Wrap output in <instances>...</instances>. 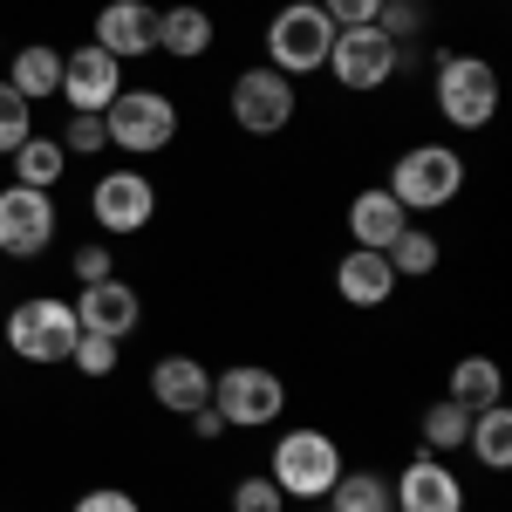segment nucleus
<instances>
[{
    "mask_svg": "<svg viewBox=\"0 0 512 512\" xmlns=\"http://www.w3.org/2000/svg\"><path fill=\"white\" fill-rule=\"evenodd\" d=\"M103 130H110V151L158 158L178 144V103L164 89H117V103L103 110Z\"/></svg>",
    "mask_w": 512,
    "mask_h": 512,
    "instance_id": "obj_1",
    "label": "nucleus"
},
{
    "mask_svg": "<svg viewBox=\"0 0 512 512\" xmlns=\"http://www.w3.org/2000/svg\"><path fill=\"white\" fill-rule=\"evenodd\" d=\"M458 185H465V158L451 151V144H417V151H403V158L390 164V185L383 192L417 219V212H437V205H451L458 198Z\"/></svg>",
    "mask_w": 512,
    "mask_h": 512,
    "instance_id": "obj_2",
    "label": "nucleus"
},
{
    "mask_svg": "<svg viewBox=\"0 0 512 512\" xmlns=\"http://www.w3.org/2000/svg\"><path fill=\"white\" fill-rule=\"evenodd\" d=\"M267 478H274L287 499H328V485L342 478V444L328 431H308V424L301 431H280Z\"/></svg>",
    "mask_w": 512,
    "mask_h": 512,
    "instance_id": "obj_3",
    "label": "nucleus"
},
{
    "mask_svg": "<svg viewBox=\"0 0 512 512\" xmlns=\"http://www.w3.org/2000/svg\"><path fill=\"white\" fill-rule=\"evenodd\" d=\"M328 48H335V21L321 14L315 0H294L267 21V69L280 76H315L328 69Z\"/></svg>",
    "mask_w": 512,
    "mask_h": 512,
    "instance_id": "obj_4",
    "label": "nucleus"
},
{
    "mask_svg": "<svg viewBox=\"0 0 512 512\" xmlns=\"http://www.w3.org/2000/svg\"><path fill=\"white\" fill-rule=\"evenodd\" d=\"M437 117L451 130H485L499 117V69L478 55H437Z\"/></svg>",
    "mask_w": 512,
    "mask_h": 512,
    "instance_id": "obj_5",
    "label": "nucleus"
},
{
    "mask_svg": "<svg viewBox=\"0 0 512 512\" xmlns=\"http://www.w3.org/2000/svg\"><path fill=\"white\" fill-rule=\"evenodd\" d=\"M212 410L226 417V431H267L287 410V383L260 362H239V369H212Z\"/></svg>",
    "mask_w": 512,
    "mask_h": 512,
    "instance_id": "obj_6",
    "label": "nucleus"
},
{
    "mask_svg": "<svg viewBox=\"0 0 512 512\" xmlns=\"http://www.w3.org/2000/svg\"><path fill=\"white\" fill-rule=\"evenodd\" d=\"M76 335H82L76 308L55 301V294H28V301L7 315V349L21 355V362H69Z\"/></svg>",
    "mask_w": 512,
    "mask_h": 512,
    "instance_id": "obj_7",
    "label": "nucleus"
},
{
    "mask_svg": "<svg viewBox=\"0 0 512 512\" xmlns=\"http://www.w3.org/2000/svg\"><path fill=\"white\" fill-rule=\"evenodd\" d=\"M403 69V48H396L376 21L369 28H335V48H328V76L342 82L349 96H369Z\"/></svg>",
    "mask_w": 512,
    "mask_h": 512,
    "instance_id": "obj_8",
    "label": "nucleus"
},
{
    "mask_svg": "<svg viewBox=\"0 0 512 512\" xmlns=\"http://www.w3.org/2000/svg\"><path fill=\"white\" fill-rule=\"evenodd\" d=\"M233 123L246 130V137H280L287 123H294V76H280V69H246V76H233Z\"/></svg>",
    "mask_w": 512,
    "mask_h": 512,
    "instance_id": "obj_9",
    "label": "nucleus"
},
{
    "mask_svg": "<svg viewBox=\"0 0 512 512\" xmlns=\"http://www.w3.org/2000/svg\"><path fill=\"white\" fill-rule=\"evenodd\" d=\"M55 226H62L55 192H35V185H7V192H0V253L35 260V253L55 246Z\"/></svg>",
    "mask_w": 512,
    "mask_h": 512,
    "instance_id": "obj_10",
    "label": "nucleus"
},
{
    "mask_svg": "<svg viewBox=\"0 0 512 512\" xmlns=\"http://www.w3.org/2000/svg\"><path fill=\"white\" fill-rule=\"evenodd\" d=\"M123 89V62L110 55V48H96V41H82L76 55H62V103L76 110V117H103L110 103H117Z\"/></svg>",
    "mask_w": 512,
    "mask_h": 512,
    "instance_id": "obj_11",
    "label": "nucleus"
},
{
    "mask_svg": "<svg viewBox=\"0 0 512 512\" xmlns=\"http://www.w3.org/2000/svg\"><path fill=\"white\" fill-rule=\"evenodd\" d=\"M151 212H158V185H151L144 171H103V178L89 185V219H96L103 233H144Z\"/></svg>",
    "mask_w": 512,
    "mask_h": 512,
    "instance_id": "obj_12",
    "label": "nucleus"
},
{
    "mask_svg": "<svg viewBox=\"0 0 512 512\" xmlns=\"http://www.w3.org/2000/svg\"><path fill=\"white\" fill-rule=\"evenodd\" d=\"M390 492H396V512H465V478L451 472L444 458H410L403 472L390 478Z\"/></svg>",
    "mask_w": 512,
    "mask_h": 512,
    "instance_id": "obj_13",
    "label": "nucleus"
},
{
    "mask_svg": "<svg viewBox=\"0 0 512 512\" xmlns=\"http://www.w3.org/2000/svg\"><path fill=\"white\" fill-rule=\"evenodd\" d=\"M69 308H76V328H82V335H110V342H123V335L144 321L137 287H130V280H117V274H110V280H89Z\"/></svg>",
    "mask_w": 512,
    "mask_h": 512,
    "instance_id": "obj_14",
    "label": "nucleus"
},
{
    "mask_svg": "<svg viewBox=\"0 0 512 512\" xmlns=\"http://www.w3.org/2000/svg\"><path fill=\"white\" fill-rule=\"evenodd\" d=\"M96 48H110L117 62L151 55V48H158V7H144V0H110V7L96 14Z\"/></svg>",
    "mask_w": 512,
    "mask_h": 512,
    "instance_id": "obj_15",
    "label": "nucleus"
},
{
    "mask_svg": "<svg viewBox=\"0 0 512 512\" xmlns=\"http://www.w3.org/2000/svg\"><path fill=\"white\" fill-rule=\"evenodd\" d=\"M335 294H342L349 308H383L396 294V267L383 253H369V246H349V253L335 260Z\"/></svg>",
    "mask_w": 512,
    "mask_h": 512,
    "instance_id": "obj_16",
    "label": "nucleus"
},
{
    "mask_svg": "<svg viewBox=\"0 0 512 512\" xmlns=\"http://www.w3.org/2000/svg\"><path fill=\"white\" fill-rule=\"evenodd\" d=\"M151 396H158L164 410L192 417L198 403H212V369H205V362H192V355H164L158 369H151Z\"/></svg>",
    "mask_w": 512,
    "mask_h": 512,
    "instance_id": "obj_17",
    "label": "nucleus"
},
{
    "mask_svg": "<svg viewBox=\"0 0 512 512\" xmlns=\"http://www.w3.org/2000/svg\"><path fill=\"white\" fill-rule=\"evenodd\" d=\"M403 226H410V212H403V205H396L383 185H369V192H355V198H349V239H355V246L383 253V246H390Z\"/></svg>",
    "mask_w": 512,
    "mask_h": 512,
    "instance_id": "obj_18",
    "label": "nucleus"
},
{
    "mask_svg": "<svg viewBox=\"0 0 512 512\" xmlns=\"http://www.w3.org/2000/svg\"><path fill=\"white\" fill-rule=\"evenodd\" d=\"M7 89H14V96H28V103L55 96V89H62V55H55L48 41H28V48L7 62Z\"/></svg>",
    "mask_w": 512,
    "mask_h": 512,
    "instance_id": "obj_19",
    "label": "nucleus"
},
{
    "mask_svg": "<svg viewBox=\"0 0 512 512\" xmlns=\"http://www.w3.org/2000/svg\"><path fill=\"white\" fill-rule=\"evenodd\" d=\"M158 48L178 55V62H198L212 48V14L205 7H164L158 14Z\"/></svg>",
    "mask_w": 512,
    "mask_h": 512,
    "instance_id": "obj_20",
    "label": "nucleus"
},
{
    "mask_svg": "<svg viewBox=\"0 0 512 512\" xmlns=\"http://www.w3.org/2000/svg\"><path fill=\"white\" fill-rule=\"evenodd\" d=\"M328 506L335 512H396V492H390L383 472H369V465L349 472V465H342V478L328 485Z\"/></svg>",
    "mask_w": 512,
    "mask_h": 512,
    "instance_id": "obj_21",
    "label": "nucleus"
},
{
    "mask_svg": "<svg viewBox=\"0 0 512 512\" xmlns=\"http://www.w3.org/2000/svg\"><path fill=\"white\" fill-rule=\"evenodd\" d=\"M62 171H69V151H62V137H28V144L14 151V185L55 192V185H62Z\"/></svg>",
    "mask_w": 512,
    "mask_h": 512,
    "instance_id": "obj_22",
    "label": "nucleus"
},
{
    "mask_svg": "<svg viewBox=\"0 0 512 512\" xmlns=\"http://www.w3.org/2000/svg\"><path fill=\"white\" fill-rule=\"evenodd\" d=\"M451 403H465V410H485V403H499L506 396V376H499V362L492 355H465L458 369H451Z\"/></svg>",
    "mask_w": 512,
    "mask_h": 512,
    "instance_id": "obj_23",
    "label": "nucleus"
},
{
    "mask_svg": "<svg viewBox=\"0 0 512 512\" xmlns=\"http://www.w3.org/2000/svg\"><path fill=\"white\" fill-rule=\"evenodd\" d=\"M478 451V465H492V472H506L512 465V410L506 403H485V410H472V437H465Z\"/></svg>",
    "mask_w": 512,
    "mask_h": 512,
    "instance_id": "obj_24",
    "label": "nucleus"
},
{
    "mask_svg": "<svg viewBox=\"0 0 512 512\" xmlns=\"http://www.w3.org/2000/svg\"><path fill=\"white\" fill-rule=\"evenodd\" d=\"M417 437H424V451H431V458H444V451H458V444L472 437V410H465V403H451V396H437L431 410L417 417Z\"/></svg>",
    "mask_w": 512,
    "mask_h": 512,
    "instance_id": "obj_25",
    "label": "nucleus"
},
{
    "mask_svg": "<svg viewBox=\"0 0 512 512\" xmlns=\"http://www.w3.org/2000/svg\"><path fill=\"white\" fill-rule=\"evenodd\" d=\"M383 260H390V267H396V280H403V274H431V267L444 260V253H437V239L424 233V226H403V233H396L390 246H383Z\"/></svg>",
    "mask_w": 512,
    "mask_h": 512,
    "instance_id": "obj_26",
    "label": "nucleus"
},
{
    "mask_svg": "<svg viewBox=\"0 0 512 512\" xmlns=\"http://www.w3.org/2000/svg\"><path fill=\"white\" fill-rule=\"evenodd\" d=\"M28 137H35V103H28V96H14L7 76H0V158H14Z\"/></svg>",
    "mask_w": 512,
    "mask_h": 512,
    "instance_id": "obj_27",
    "label": "nucleus"
},
{
    "mask_svg": "<svg viewBox=\"0 0 512 512\" xmlns=\"http://www.w3.org/2000/svg\"><path fill=\"white\" fill-rule=\"evenodd\" d=\"M376 28H383L396 48H410V41L424 35V0H383V7H376Z\"/></svg>",
    "mask_w": 512,
    "mask_h": 512,
    "instance_id": "obj_28",
    "label": "nucleus"
},
{
    "mask_svg": "<svg viewBox=\"0 0 512 512\" xmlns=\"http://www.w3.org/2000/svg\"><path fill=\"white\" fill-rule=\"evenodd\" d=\"M62 151H69V158H96V151H110V130H103V117H69V130H62Z\"/></svg>",
    "mask_w": 512,
    "mask_h": 512,
    "instance_id": "obj_29",
    "label": "nucleus"
},
{
    "mask_svg": "<svg viewBox=\"0 0 512 512\" xmlns=\"http://www.w3.org/2000/svg\"><path fill=\"white\" fill-rule=\"evenodd\" d=\"M69 362H76L82 376H110V369H117V342H110V335H76Z\"/></svg>",
    "mask_w": 512,
    "mask_h": 512,
    "instance_id": "obj_30",
    "label": "nucleus"
},
{
    "mask_svg": "<svg viewBox=\"0 0 512 512\" xmlns=\"http://www.w3.org/2000/svg\"><path fill=\"white\" fill-rule=\"evenodd\" d=\"M280 506H287V492L274 478H239L233 485V512H280Z\"/></svg>",
    "mask_w": 512,
    "mask_h": 512,
    "instance_id": "obj_31",
    "label": "nucleus"
},
{
    "mask_svg": "<svg viewBox=\"0 0 512 512\" xmlns=\"http://www.w3.org/2000/svg\"><path fill=\"white\" fill-rule=\"evenodd\" d=\"M315 7L328 14V21H335V28H369L383 0H315Z\"/></svg>",
    "mask_w": 512,
    "mask_h": 512,
    "instance_id": "obj_32",
    "label": "nucleus"
},
{
    "mask_svg": "<svg viewBox=\"0 0 512 512\" xmlns=\"http://www.w3.org/2000/svg\"><path fill=\"white\" fill-rule=\"evenodd\" d=\"M69 267H76V280L89 287V280H110V274H117V253H110V246H76V260H69Z\"/></svg>",
    "mask_w": 512,
    "mask_h": 512,
    "instance_id": "obj_33",
    "label": "nucleus"
},
{
    "mask_svg": "<svg viewBox=\"0 0 512 512\" xmlns=\"http://www.w3.org/2000/svg\"><path fill=\"white\" fill-rule=\"evenodd\" d=\"M76 512H137V499L130 492H117V485H96V492H82Z\"/></svg>",
    "mask_w": 512,
    "mask_h": 512,
    "instance_id": "obj_34",
    "label": "nucleus"
},
{
    "mask_svg": "<svg viewBox=\"0 0 512 512\" xmlns=\"http://www.w3.org/2000/svg\"><path fill=\"white\" fill-rule=\"evenodd\" d=\"M192 431L205 437V444H212V437H226V417H219L212 403H198V410H192Z\"/></svg>",
    "mask_w": 512,
    "mask_h": 512,
    "instance_id": "obj_35",
    "label": "nucleus"
},
{
    "mask_svg": "<svg viewBox=\"0 0 512 512\" xmlns=\"http://www.w3.org/2000/svg\"><path fill=\"white\" fill-rule=\"evenodd\" d=\"M321 512H335V506H321Z\"/></svg>",
    "mask_w": 512,
    "mask_h": 512,
    "instance_id": "obj_36",
    "label": "nucleus"
},
{
    "mask_svg": "<svg viewBox=\"0 0 512 512\" xmlns=\"http://www.w3.org/2000/svg\"><path fill=\"white\" fill-rule=\"evenodd\" d=\"M465 512H472V506H465Z\"/></svg>",
    "mask_w": 512,
    "mask_h": 512,
    "instance_id": "obj_37",
    "label": "nucleus"
}]
</instances>
